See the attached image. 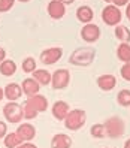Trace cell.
<instances>
[{
  "label": "cell",
  "mask_w": 130,
  "mask_h": 148,
  "mask_svg": "<svg viewBox=\"0 0 130 148\" xmlns=\"http://www.w3.org/2000/svg\"><path fill=\"white\" fill-rule=\"evenodd\" d=\"M94 58H96V49L88 48V47H81V48H76L70 54L69 63L73 66L87 67L94 62Z\"/></svg>",
  "instance_id": "cell-1"
},
{
  "label": "cell",
  "mask_w": 130,
  "mask_h": 148,
  "mask_svg": "<svg viewBox=\"0 0 130 148\" xmlns=\"http://www.w3.org/2000/svg\"><path fill=\"white\" fill-rule=\"evenodd\" d=\"M87 121V114L84 109H70L64 118V126L69 130H79L84 127Z\"/></svg>",
  "instance_id": "cell-2"
},
{
  "label": "cell",
  "mask_w": 130,
  "mask_h": 148,
  "mask_svg": "<svg viewBox=\"0 0 130 148\" xmlns=\"http://www.w3.org/2000/svg\"><path fill=\"white\" fill-rule=\"evenodd\" d=\"M105 124V129H106V136L109 138H121L124 135V121L121 120L120 117H111L106 120V123H103Z\"/></svg>",
  "instance_id": "cell-3"
},
{
  "label": "cell",
  "mask_w": 130,
  "mask_h": 148,
  "mask_svg": "<svg viewBox=\"0 0 130 148\" xmlns=\"http://www.w3.org/2000/svg\"><path fill=\"white\" fill-rule=\"evenodd\" d=\"M3 115L5 118L9 121V123H21L24 120V115H23V106L18 105L16 102H9L6 103L5 108H3Z\"/></svg>",
  "instance_id": "cell-4"
},
{
  "label": "cell",
  "mask_w": 130,
  "mask_h": 148,
  "mask_svg": "<svg viewBox=\"0 0 130 148\" xmlns=\"http://www.w3.org/2000/svg\"><path fill=\"white\" fill-rule=\"evenodd\" d=\"M70 82V72L67 69H57L53 73V79H51V85L54 90H64Z\"/></svg>",
  "instance_id": "cell-5"
},
{
  "label": "cell",
  "mask_w": 130,
  "mask_h": 148,
  "mask_svg": "<svg viewBox=\"0 0 130 148\" xmlns=\"http://www.w3.org/2000/svg\"><path fill=\"white\" fill-rule=\"evenodd\" d=\"M102 20L108 25H117L121 21V11L115 5H108L102 11Z\"/></svg>",
  "instance_id": "cell-6"
},
{
  "label": "cell",
  "mask_w": 130,
  "mask_h": 148,
  "mask_svg": "<svg viewBox=\"0 0 130 148\" xmlns=\"http://www.w3.org/2000/svg\"><path fill=\"white\" fill-rule=\"evenodd\" d=\"M63 57V49L60 47L47 48L40 53V62L43 64H54Z\"/></svg>",
  "instance_id": "cell-7"
},
{
  "label": "cell",
  "mask_w": 130,
  "mask_h": 148,
  "mask_svg": "<svg viewBox=\"0 0 130 148\" xmlns=\"http://www.w3.org/2000/svg\"><path fill=\"white\" fill-rule=\"evenodd\" d=\"M81 38L85 40V42H88V43H93V42H96L99 38H100V29H99V25L96 24H85L82 30H81Z\"/></svg>",
  "instance_id": "cell-8"
},
{
  "label": "cell",
  "mask_w": 130,
  "mask_h": 148,
  "mask_svg": "<svg viewBox=\"0 0 130 148\" xmlns=\"http://www.w3.org/2000/svg\"><path fill=\"white\" fill-rule=\"evenodd\" d=\"M16 135L20 136V139L23 142H30L36 136V127L30 123H23L16 129Z\"/></svg>",
  "instance_id": "cell-9"
},
{
  "label": "cell",
  "mask_w": 130,
  "mask_h": 148,
  "mask_svg": "<svg viewBox=\"0 0 130 148\" xmlns=\"http://www.w3.org/2000/svg\"><path fill=\"white\" fill-rule=\"evenodd\" d=\"M66 12V6L60 0H51L48 3V14L53 20H62Z\"/></svg>",
  "instance_id": "cell-10"
},
{
  "label": "cell",
  "mask_w": 130,
  "mask_h": 148,
  "mask_svg": "<svg viewBox=\"0 0 130 148\" xmlns=\"http://www.w3.org/2000/svg\"><path fill=\"white\" fill-rule=\"evenodd\" d=\"M3 90H5V97L9 100V102L18 100L21 96L24 94L23 93V88H21V84H18V82H9Z\"/></svg>",
  "instance_id": "cell-11"
},
{
  "label": "cell",
  "mask_w": 130,
  "mask_h": 148,
  "mask_svg": "<svg viewBox=\"0 0 130 148\" xmlns=\"http://www.w3.org/2000/svg\"><path fill=\"white\" fill-rule=\"evenodd\" d=\"M69 111H70V106H69V103L64 102V100H57L54 105H53V117L55 120H60V121H64L66 115L69 114Z\"/></svg>",
  "instance_id": "cell-12"
},
{
  "label": "cell",
  "mask_w": 130,
  "mask_h": 148,
  "mask_svg": "<svg viewBox=\"0 0 130 148\" xmlns=\"http://www.w3.org/2000/svg\"><path fill=\"white\" fill-rule=\"evenodd\" d=\"M21 88H23V93L27 96V97H31V96H34V94H39L40 85L31 76V78H25V79L21 82Z\"/></svg>",
  "instance_id": "cell-13"
},
{
  "label": "cell",
  "mask_w": 130,
  "mask_h": 148,
  "mask_svg": "<svg viewBox=\"0 0 130 148\" xmlns=\"http://www.w3.org/2000/svg\"><path fill=\"white\" fill-rule=\"evenodd\" d=\"M97 87L102 90V91H111V90H114V87L117 85V78L114 75H100L97 78Z\"/></svg>",
  "instance_id": "cell-14"
},
{
  "label": "cell",
  "mask_w": 130,
  "mask_h": 148,
  "mask_svg": "<svg viewBox=\"0 0 130 148\" xmlns=\"http://www.w3.org/2000/svg\"><path fill=\"white\" fill-rule=\"evenodd\" d=\"M70 147H72V139L69 135L57 133L51 139V148H70Z\"/></svg>",
  "instance_id": "cell-15"
},
{
  "label": "cell",
  "mask_w": 130,
  "mask_h": 148,
  "mask_svg": "<svg viewBox=\"0 0 130 148\" xmlns=\"http://www.w3.org/2000/svg\"><path fill=\"white\" fill-rule=\"evenodd\" d=\"M27 100L31 103L33 108L36 109L39 114L40 112H45L48 109V99L42 94H34V96H31V97H29Z\"/></svg>",
  "instance_id": "cell-16"
},
{
  "label": "cell",
  "mask_w": 130,
  "mask_h": 148,
  "mask_svg": "<svg viewBox=\"0 0 130 148\" xmlns=\"http://www.w3.org/2000/svg\"><path fill=\"white\" fill-rule=\"evenodd\" d=\"M33 78L34 79L38 81V84L39 85H49L51 84V79H53V73L51 72H48L47 69H36V71H34L33 73Z\"/></svg>",
  "instance_id": "cell-17"
},
{
  "label": "cell",
  "mask_w": 130,
  "mask_h": 148,
  "mask_svg": "<svg viewBox=\"0 0 130 148\" xmlns=\"http://www.w3.org/2000/svg\"><path fill=\"white\" fill-rule=\"evenodd\" d=\"M76 18H78V21H81L84 24H88L94 18V12H93V9L90 6H85V5L79 6L78 11H76Z\"/></svg>",
  "instance_id": "cell-18"
},
{
  "label": "cell",
  "mask_w": 130,
  "mask_h": 148,
  "mask_svg": "<svg viewBox=\"0 0 130 148\" xmlns=\"http://www.w3.org/2000/svg\"><path fill=\"white\" fill-rule=\"evenodd\" d=\"M16 72V63L14 60L9 58H5L2 63H0V73L3 76H12Z\"/></svg>",
  "instance_id": "cell-19"
},
{
  "label": "cell",
  "mask_w": 130,
  "mask_h": 148,
  "mask_svg": "<svg viewBox=\"0 0 130 148\" xmlns=\"http://www.w3.org/2000/svg\"><path fill=\"white\" fill-rule=\"evenodd\" d=\"M117 57L123 63H130V43L121 42L117 48Z\"/></svg>",
  "instance_id": "cell-20"
},
{
  "label": "cell",
  "mask_w": 130,
  "mask_h": 148,
  "mask_svg": "<svg viewBox=\"0 0 130 148\" xmlns=\"http://www.w3.org/2000/svg\"><path fill=\"white\" fill-rule=\"evenodd\" d=\"M21 106H23V115H24L25 120H29V121H30V120H34V118L39 115V112L33 108V105H31L29 100H25Z\"/></svg>",
  "instance_id": "cell-21"
},
{
  "label": "cell",
  "mask_w": 130,
  "mask_h": 148,
  "mask_svg": "<svg viewBox=\"0 0 130 148\" xmlns=\"http://www.w3.org/2000/svg\"><path fill=\"white\" fill-rule=\"evenodd\" d=\"M3 141H5V147H6V148H16L18 145L23 144V141L20 139V136L16 135V132L8 133V135L3 138Z\"/></svg>",
  "instance_id": "cell-22"
},
{
  "label": "cell",
  "mask_w": 130,
  "mask_h": 148,
  "mask_svg": "<svg viewBox=\"0 0 130 148\" xmlns=\"http://www.w3.org/2000/svg\"><path fill=\"white\" fill-rule=\"evenodd\" d=\"M115 36H117L118 40L129 43L130 42V30L126 27V25H117L115 27Z\"/></svg>",
  "instance_id": "cell-23"
},
{
  "label": "cell",
  "mask_w": 130,
  "mask_h": 148,
  "mask_svg": "<svg viewBox=\"0 0 130 148\" xmlns=\"http://www.w3.org/2000/svg\"><path fill=\"white\" fill-rule=\"evenodd\" d=\"M21 67H23V72L31 75V73L38 69V63H36V60H34L33 57H25V58L23 60Z\"/></svg>",
  "instance_id": "cell-24"
},
{
  "label": "cell",
  "mask_w": 130,
  "mask_h": 148,
  "mask_svg": "<svg viewBox=\"0 0 130 148\" xmlns=\"http://www.w3.org/2000/svg\"><path fill=\"white\" fill-rule=\"evenodd\" d=\"M117 102L120 106L129 108L130 106V90H121L117 94Z\"/></svg>",
  "instance_id": "cell-25"
},
{
  "label": "cell",
  "mask_w": 130,
  "mask_h": 148,
  "mask_svg": "<svg viewBox=\"0 0 130 148\" xmlns=\"http://www.w3.org/2000/svg\"><path fill=\"white\" fill-rule=\"evenodd\" d=\"M91 136L96 138V139H102L106 136V129H105V124L102 123H97V124H93L91 126Z\"/></svg>",
  "instance_id": "cell-26"
},
{
  "label": "cell",
  "mask_w": 130,
  "mask_h": 148,
  "mask_svg": "<svg viewBox=\"0 0 130 148\" xmlns=\"http://www.w3.org/2000/svg\"><path fill=\"white\" fill-rule=\"evenodd\" d=\"M120 75H121V78H123V79H126V81L130 82V63H124L123 66H121Z\"/></svg>",
  "instance_id": "cell-27"
},
{
  "label": "cell",
  "mask_w": 130,
  "mask_h": 148,
  "mask_svg": "<svg viewBox=\"0 0 130 148\" xmlns=\"http://www.w3.org/2000/svg\"><path fill=\"white\" fill-rule=\"evenodd\" d=\"M15 0H0V12H8L12 9Z\"/></svg>",
  "instance_id": "cell-28"
},
{
  "label": "cell",
  "mask_w": 130,
  "mask_h": 148,
  "mask_svg": "<svg viewBox=\"0 0 130 148\" xmlns=\"http://www.w3.org/2000/svg\"><path fill=\"white\" fill-rule=\"evenodd\" d=\"M8 132V127H6V123H3V121H0V139H3L5 135Z\"/></svg>",
  "instance_id": "cell-29"
},
{
  "label": "cell",
  "mask_w": 130,
  "mask_h": 148,
  "mask_svg": "<svg viewBox=\"0 0 130 148\" xmlns=\"http://www.w3.org/2000/svg\"><path fill=\"white\" fill-rule=\"evenodd\" d=\"M112 3H114L117 8H120V6H126V5H129V0H112Z\"/></svg>",
  "instance_id": "cell-30"
},
{
  "label": "cell",
  "mask_w": 130,
  "mask_h": 148,
  "mask_svg": "<svg viewBox=\"0 0 130 148\" xmlns=\"http://www.w3.org/2000/svg\"><path fill=\"white\" fill-rule=\"evenodd\" d=\"M16 148H38L34 144H31V142H23L21 145H18Z\"/></svg>",
  "instance_id": "cell-31"
},
{
  "label": "cell",
  "mask_w": 130,
  "mask_h": 148,
  "mask_svg": "<svg viewBox=\"0 0 130 148\" xmlns=\"http://www.w3.org/2000/svg\"><path fill=\"white\" fill-rule=\"evenodd\" d=\"M5 58H6V53H5V49H3V48H0V63H2Z\"/></svg>",
  "instance_id": "cell-32"
},
{
  "label": "cell",
  "mask_w": 130,
  "mask_h": 148,
  "mask_svg": "<svg viewBox=\"0 0 130 148\" xmlns=\"http://www.w3.org/2000/svg\"><path fill=\"white\" fill-rule=\"evenodd\" d=\"M126 15H127L129 21H130V2H129V5H127V9H126Z\"/></svg>",
  "instance_id": "cell-33"
},
{
  "label": "cell",
  "mask_w": 130,
  "mask_h": 148,
  "mask_svg": "<svg viewBox=\"0 0 130 148\" xmlns=\"http://www.w3.org/2000/svg\"><path fill=\"white\" fill-rule=\"evenodd\" d=\"M3 97H5V90L0 87V100H3Z\"/></svg>",
  "instance_id": "cell-34"
},
{
  "label": "cell",
  "mask_w": 130,
  "mask_h": 148,
  "mask_svg": "<svg viewBox=\"0 0 130 148\" xmlns=\"http://www.w3.org/2000/svg\"><path fill=\"white\" fill-rule=\"evenodd\" d=\"M60 2H63L64 5H70V3H73V0H60Z\"/></svg>",
  "instance_id": "cell-35"
},
{
  "label": "cell",
  "mask_w": 130,
  "mask_h": 148,
  "mask_svg": "<svg viewBox=\"0 0 130 148\" xmlns=\"http://www.w3.org/2000/svg\"><path fill=\"white\" fill-rule=\"evenodd\" d=\"M124 148H130V139H127L126 144H124Z\"/></svg>",
  "instance_id": "cell-36"
},
{
  "label": "cell",
  "mask_w": 130,
  "mask_h": 148,
  "mask_svg": "<svg viewBox=\"0 0 130 148\" xmlns=\"http://www.w3.org/2000/svg\"><path fill=\"white\" fill-rule=\"evenodd\" d=\"M18 2H23V3H25V2H30V0H18Z\"/></svg>",
  "instance_id": "cell-37"
},
{
  "label": "cell",
  "mask_w": 130,
  "mask_h": 148,
  "mask_svg": "<svg viewBox=\"0 0 130 148\" xmlns=\"http://www.w3.org/2000/svg\"><path fill=\"white\" fill-rule=\"evenodd\" d=\"M105 2H106V3H112V0H105Z\"/></svg>",
  "instance_id": "cell-38"
}]
</instances>
